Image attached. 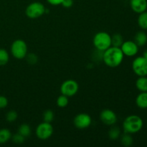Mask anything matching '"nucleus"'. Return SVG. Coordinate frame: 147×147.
Wrapping results in <instances>:
<instances>
[{"instance_id": "nucleus-1", "label": "nucleus", "mask_w": 147, "mask_h": 147, "mask_svg": "<svg viewBox=\"0 0 147 147\" xmlns=\"http://www.w3.org/2000/svg\"><path fill=\"white\" fill-rule=\"evenodd\" d=\"M123 57L124 55L120 47L111 46L103 52L102 60L108 67H116L121 64Z\"/></svg>"}, {"instance_id": "nucleus-2", "label": "nucleus", "mask_w": 147, "mask_h": 147, "mask_svg": "<svg viewBox=\"0 0 147 147\" xmlns=\"http://www.w3.org/2000/svg\"><path fill=\"white\" fill-rule=\"evenodd\" d=\"M144 126L142 118L137 115H131L127 116L123 122V129L125 133L136 134L140 131Z\"/></svg>"}, {"instance_id": "nucleus-3", "label": "nucleus", "mask_w": 147, "mask_h": 147, "mask_svg": "<svg viewBox=\"0 0 147 147\" xmlns=\"http://www.w3.org/2000/svg\"><path fill=\"white\" fill-rule=\"evenodd\" d=\"M93 45L100 51H105L111 46V36L106 32H98L93 37Z\"/></svg>"}, {"instance_id": "nucleus-4", "label": "nucleus", "mask_w": 147, "mask_h": 147, "mask_svg": "<svg viewBox=\"0 0 147 147\" xmlns=\"http://www.w3.org/2000/svg\"><path fill=\"white\" fill-rule=\"evenodd\" d=\"M11 54L14 58L22 60L25 58L28 52V47L25 42L21 39L14 40L11 45Z\"/></svg>"}, {"instance_id": "nucleus-5", "label": "nucleus", "mask_w": 147, "mask_h": 147, "mask_svg": "<svg viewBox=\"0 0 147 147\" xmlns=\"http://www.w3.org/2000/svg\"><path fill=\"white\" fill-rule=\"evenodd\" d=\"M46 12V9L44 4L41 2L34 1L27 7L25 14L30 19H37L42 17Z\"/></svg>"}, {"instance_id": "nucleus-6", "label": "nucleus", "mask_w": 147, "mask_h": 147, "mask_svg": "<svg viewBox=\"0 0 147 147\" xmlns=\"http://www.w3.org/2000/svg\"><path fill=\"white\" fill-rule=\"evenodd\" d=\"M53 126L51 123L43 121L37 126L35 129L36 136L40 140H47L53 134Z\"/></svg>"}, {"instance_id": "nucleus-7", "label": "nucleus", "mask_w": 147, "mask_h": 147, "mask_svg": "<svg viewBox=\"0 0 147 147\" xmlns=\"http://www.w3.org/2000/svg\"><path fill=\"white\" fill-rule=\"evenodd\" d=\"M79 85L76 80L69 79L63 82L60 86V92L68 98L73 97L78 92Z\"/></svg>"}, {"instance_id": "nucleus-8", "label": "nucleus", "mask_w": 147, "mask_h": 147, "mask_svg": "<svg viewBox=\"0 0 147 147\" xmlns=\"http://www.w3.org/2000/svg\"><path fill=\"white\" fill-rule=\"evenodd\" d=\"M132 70L134 73L138 76H147V60L143 56H139L136 57L132 63Z\"/></svg>"}, {"instance_id": "nucleus-9", "label": "nucleus", "mask_w": 147, "mask_h": 147, "mask_svg": "<svg viewBox=\"0 0 147 147\" xmlns=\"http://www.w3.org/2000/svg\"><path fill=\"white\" fill-rule=\"evenodd\" d=\"M91 123L92 119L90 116L85 113H79L73 119V124L78 129H87Z\"/></svg>"}, {"instance_id": "nucleus-10", "label": "nucleus", "mask_w": 147, "mask_h": 147, "mask_svg": "<svg viewBox=\"0 0 147 147\" xmlns=\"http://www.w3.org/2000/svg\"><path fill=\"white\" fill-rule=\"evenodd\" d=\"M120 48L123 52L124 56L127 57H134L139 52V46L134 41H131V40L123 42Z\"/></svg>"}, {"instance_id": "nucleus-11", "label": "nucleus", "mask_w": 147, "mask_h": 147, "mask_svg": "<svg viewBox=\"0 0 147 147\" xmlns=\"http://www.w3.org/2000/svg\"><path fill=\"white\" fill-rule=\"evenodd\" d=\"M100 119L107 126H113L117 121L116 113L110 109H104L100 113Z\"/></svg>"}, {"instance_id": "nucleus-12", "label": "nucleus", "mask_w": 147, "mask_h": 147, "mask_svg": "<svg viewBox=\"0 0 147 147\" xmlns=\"http://www.w3.org/2000/svg\"><path fill=\"white\" fill-rule=\"evenodd\" d=\"M130 6L134 12L140 14L147 10V0H130Z\"/></svg>"}, {"instance_id": "nucleus-13", "label": "nucleus", "mask_w": 147, "mask_h": 147, "mask_svg": "<svg viewBox=\"0 0 147 147\" xmlns=\"http://www.w3.org/2000/svg\"><path fill=\"white\" fill-rule=\"evenodd\" d=\"M136 104L139 109H147V92H141L136 98Z\"/></svg>"}, {"instance_id": "nucleus-14", "label": "nucleus", "mask_w": 147, "mask_h": 147, "mask_svg": "<svg viewBox=\"0 0 147 147\" xmlns=\"http://www.w3.org/2000/svg\"><path fill=\"white\" fill-rule=\"evenodd\" d=\"M134 42L139 47H143L147 42V34L143 31L138 32L134 36Z\"/></svg>"}, {"instance_id": "nucleus-15", "label": "nucleus", "mask_w": 147, "mask_h": 147, "mask_svg": "<svg viewBox=\"0 0 147 147\" xmlns=\"http://www.w3.org/2000/svg\"><path fill=\"white\" fill-rule=\"evenodd\" d=\"M11 131L8 129H0V144H4L8 142L11 139Z\"/></svg>"}, {"instance_id": "nucleus-16", "label": "nucleus", "mask_w": 147, "mask_h": 147, "mask_svg": "<svg viewBox=\"0 0 147 147\" xmlns=\"http://www.w3.org/2000/svg\"><path fill=\"white\" fill-rule=\"evenodd\" d=\"M136 87L140 92H147L146 76H141L136 81Z\"/></svg>"}, {"instance_id": "nucleus-17", "label": "nucleus", "mask_w": 147, "mask_h": 147, "mask_svg": "<svg viewBox=\"0 0 147 147\" xmlns=\"http://www.w3.org/2000/svg\"><path fill=\"white\" fill-rule=\"evenodd\" d=\"M18 133L24 137H29L32 133L30 125H28L27 123H22V124L20 125L18 128Z\"/></svg>"}, {"instance_id": "nucleus-18", "label": "nucleus", "mask_w": 147, "mask_h": 147, "mask_svg": "<svg viewBox=\"0 0 147 147\" xmlns=\"http://www.w3.org/2000/svg\"><path fill=\"white\" fill-rule=\"evenodd\" d=\"M137 21L140 28L142 30H147V11L139 14Z\"/></svg>"}, {"instance_id": "nucleus-19", "label": "nucleus", "mask_w": 147, "mask_h": 147, "mask_svg": "<svg viewBox=\"0 0 147 147\" xmlns=\"http://www.w3.org/2000/svg\"><path fill=\"white\" fill-rule=\"evenodd\" d=\"M121 143L123 146L129 147L131 146L134 143L133 137L131 136L130 134L125 133L124 134L122 135L121 137Z\"/></svg>"}, {"instance_id": "nucleus-20", "label": "nucleus", "mask_w": 147, "mask_h": 147, "mask_svg": "<svg viewBox=\"0 0 147 147\" xmlns=\"http://www.w3.org/2000/svg\"><path fill=\"white\" fill-rule=\"evenodd\" d=\"M123 42V37L121 34H114L111 36V46L120 47Z\"/></svg>"}, {"instance_id": "nucleus-21", "label": "nucleus", "mask_w": 147, "mask_h": 147, "mask_svg": "<svg viewBox=\"0 0 147 147\" xmlns=\"http://www.w3.org/2000/svg\"><path fill=\"white\" fill-rule=\"evenodd\" d=\"M121 136V130L117 126H112L109 131V137L111 140H116Z\"/></svg>"}, {"instance_id": "nucleus-22", "label": "nucleus", "mask_w": 147, "mask_h": 147, "mask_svg": "<svg viewBox=\"0 0 147 147\" xmlns=\"http://www.w3.org/2000/svg\"><path fill=\"white\" fill-rule=\"evenodd\" d=\"M9 60V55L7 50L0 48V65H5Z\"/></svg>"}, {"instance_id": "nucleus-23", "label": "nucleus", "mask_w": 147, "mask_h": 147, "mask_svg": "<svg viewBox=\"0 0 147 147\" xmlns=\"http://www.w3.org/2000/svg\"><path fill=\"white\" fill-rule=\"evenodd\" d=\"M56 103H57V105L58 107L65 108L68 105L69 98L67 96L62 94L61 96H60L58 98H57Z\"/></svg>"}, {"instance_id": "nucleus-24", "label": "nucleus", "mask_w": 147, "mask_h": 147, "mask_svg": "<svg viewBox=\"0 0 147 147\" xmlns=\"http://www.w3.org/2000/svg\"><path fill=\"white\" fill-rule=\"evenodd\" d=\"M43 121L47 122V123H51L55 118L54 112L52 110H47L43 113Z\"/></svg>"}, {"instance_id": "nucleus-25", "label": "nucleus", "mask_w": 147, "mask_h": 147, "mask_svg": "<svg viewBox=\"0 0 147 147\" xmlns=\"http://www.w3.org/2000/svg\"><path fill=\"white\" fill-rule=\"evenodd\" d=\"M17 117H18V114H17V111L14 110L9 111L6 114V120L8 122H9V123L15 121L17 119Z\"/></svg>"}, {"instance_id": "nucleus-26", "label": "nucleus", "mask_w": 147, "mask_h": 147, "mask_svg": "<svg viewBox=\"0 0 147 147\" xmlns=\"http://www.w3.org/2000/svg\"><path fill=\"white\" fill-rule=\"evenodd\" d=\"M26 59H27V62L30 65H34L37 63L38 61V57L34 53H30L26 55Z\"/></svg>"}, {"instance_id": "nucleus-27", "label": "nucleus", "mask_w": 147, "mask_h": 147, "mask_svg": "<svg viewBox=\"0 0 147 147\" xmlns=\"http://www.w3.org/2000/svg\"><path fill=\"white\" fill-rule=\"evenodd\" d=\"M11 140L14 142V144H21L24 142L25 140V137H24L23 136H22L21 134H20L19 133L15 134L12 135L11 136Z\"/></svg>"}, {"instance_id": "nucleus-28", "label": "nucleus", "mask_w": 147, "mask_h": 147, "mask_svg": "<svg viewBox=\"0 0 147 147\" xmlns=\"http://www.w3.org/2000/svg\"><path fill=\"white\" fill-rule=\"evenodd\" d=\"M8 99L4 96L0 95V109H5L8 106Z\"/></svg>"}, {"instance_id": "nucleus-29", "label": "nucleus", "mask_w": 147, "mask_h": 147, "mask_svg": "<svg viewBox=\"0 0 147 147\" xmlns=\"http://www.w3.org/2000/svg\"><path fill=\"white\" fill-rule=\"evenodd\" d=\"M61 4L65 8H70L73 5V0H63Z\"/></svg>"}, {"instance_id": "nucleus-30", "label": "nucleus", "mask_w": 147, "mask_h": 147, "mask_svg": "<svg viewBox=\"0 0 147 147\" xmlns=\"http://www.w3.org/2000/svg\"><path fill=\"white\" fill-rule=\"evenodd\" d=\"M63 0H47V2L53 6H58L60 5L63 2Z\"/></svg>"}, {"instance_id": "nucleus-31", "label": "nucleus", "mask_w": 147, "mask_h": 147, "mask_svg": "<svg viewBox=\"0 0 147 147\" xmlns=\"http://www.w3.org/2000/svg\"><path fill=\"white\" fill-rule=\"evenodd\" d=\"M143 57H144L145 59H146L147 60V49L146 50H145L144 52V53H143Z\"/></svg>"}]
</instances>
